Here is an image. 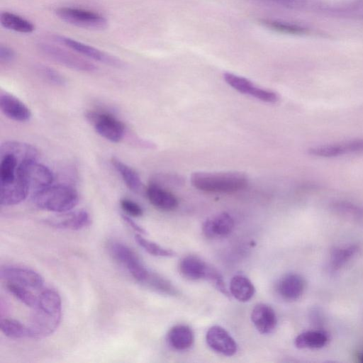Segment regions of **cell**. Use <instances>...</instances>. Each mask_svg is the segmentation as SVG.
I'll list each match as a JSON object with an SVG mask.
<instances>
[{"mask_svg":"<svg viewBox=\"0 0 363 363\" xmlns=\"http://www.w3.org/2000/svg\"><path fill=\"white\" fill-rule=\"evenodd\" d=\"M62 317V301L53 289H45L38 296V301L31 313L28 325L31 338H43L58 328Z\"/></svg>","mask_w":363,"mask_h":363,"instance_id":"1","label":"cell"},{"mask_svg":"<svg viewBox=\"0 0 363 363\" xmlns=\"http://www.w3.org/2000/svg\"><path fill=\"white\" fill-rule=\"evenodd\" d=\"M191 182L196 189L215 193H233L245 189L247 176L241 172H194Z\"/></svg>","mask_w":363,"mask_h":363,"instance_id":"2","label":"cell"},{"mask_svg":"<svg viewBox=\"0 0 363 363\" xmlns=\"http://www.w3.org/2000/svg\"><path fill=\"white\" fill-rule=\"evenodd\" d=\"M31 199L39 208L57 213L74 208L79 202V194L69 185L52 184L31 196Z\"/></svg>","mask_w":363,"mask_h":363,"instance_id":"3","label":"cell"},{"mask_svg":"<svg viewBox=\"0 0 363 363\" xmlns=\"http://www.w3.org/2000/svg\"><path fill=\"white\" fill-rule=\"evenodd\" d=\"M18 179L23 183L31 196L52 184V171L37 160H24L18 171Z\"/></svg>","mask_w":363,"mask_h":363,"instance_id":"4","label":"cell"},{"mask_svg":"<svg viewBox=\"0 0 363 363\" xmlns=\"http://www.w3.org/2000/svg\"><path fill=\"white\" fill-rule=\"evenodd\" d=\"M179 268L184 277L193 281L210 280L223 294L229 295L221 275L201 258L193 255L185 257L181 260Z\"/></svg>","mask_w":363,"mask_h":363,"instance_id":"5","label":"cell"},{"mask_svg":"<svg viewBox=\"0 0 363 363\" xmlns=\"http://www.w3.org/2000/svg\"><path fill=\"white\" fill-rule=\"evenodd\" d=\"M108 250L113 257L122 264L138 282L143 285L146 284L152 272L145 266L131 248L120 242L113 241L108 244Z\"/></svg>","mask_w":363,"mask_h":363,"instance_id":"6","label":"cell"},{"mask_svg":"<svg viewBox=\"0 0 363 363\" xmlns=\"http://www.w3.org/2000/svg\"><path fill=\"white\" fill-rule=\"evenodd\" d=\"M85 118L98 134L113 142H120L125 134V127L122 121L112 114L99 111H89Z\"/></svg>","mask_w":363,"mask_h":363,"instance_id":"7","label":"cell"},{"mask_svg":"<svg viewBox=\"0 0 363 363\" xmlns=\"http://www.w3.org/2000/svg\"><path fill=\"white\" fill-rule=\"evenodd\" d=\"M56 15L67 23L89 29L101 30L107 26L106 19L100 13L76 7H60Z\"/></svg>","mask_w":363,"mask_h":363,"instance_id":"8","label":"cell"},{"mask_svg":"<svg viewBox=\"0 0 363 363\" xmlns=\"http://www.w3.org/2000/svg\"><path fill=\"white\" fill-rule=\"evenodd\" d=\"M38 49L48 58L68 68L87 72L96 69L94 64L82 57L55 45L41 43Z\"/></svg>","mask_w":363,"mask_h":363,"instance_id":"9","label":"cell"},{"mask_svg":"<svg viewBox=\"0 0 363 363\" xmlns=\"http://www.w3.org/2000/svg\"><path fill=\"white\" fill-rule=\"evenodd\" d=\"M0 276L5 282L16 284L30 290H40L44 285V279L38 272L24 267L6 265L1 268Z\"/></svg>","mask_w":363,"mask_h":363,"instance_id":"10","label":"cell"},{"mask_svg":"<svg viewBox=\"0 0 363 363\" xmlns=\"http://www.w3.org/2000/svg\"><path fill=\"white\" fill-rule=\"evenodd\" d=\"M45 223L55 228L78 230L90 225L89 213L84 209L57 213L45 220Z\"/></svg>","mask_w":363,"mask_h":363,"instance_id":"11","label":"cell"},{"mask_svg":"<svg viewBox=\"0 0 363 363\" xmlns=\"http://www.w3.org/2000/svg\"><path fill=\"white\" fill-rule=\"evenodd\" d=\"M55 38L56 41L65 45L77 54L111 66H122V62L120 60L91 45L62 35H56Z\"/></svg>","mask_w":363,"mask_h":363,"instance_id":"12","label":"cell"},{"mask_svg":"<svg viewBox=\"0 0 363 363\" xmlns=\"http://www.w3.org/2000/svg\"><path fill=\"white\" fill-rule=\"evenodd\" d=\"M206 340L211 350L225 356H233L238 350L235 340L220 326L210 328L206 333Z\"/></svg>","mask_w":363,"mask_h":363,"instance_id":"13","label":"cell"},{"mask_svg":"<svg viewBox=\"0 0 363 363\" xmlns=\"http://www.w3.org/2000/svg\"><path fill=\"white\" fill-rule=\"evenodd\" d=\"M361 152H363V139L320 145L308 150L311 155L319 157H335Z\"/></svg>","mask_w":363,"mask_h":363,"instance_id":"14","label":"cell"},{"mask_svg":"<svg viewBox=\"0 0 363 363\" xmlns=\"http://www.w3.org/2000/svg\"><path fill=\"white\" fill-rule=\"evenodd\" d=\"M233 228V218L228 213L223 212L206 219L203 223L202 232L209 239H217L228 235Z\"/></svg>","mask_w":363,"mask_h":363,"instance_id":"15","label":"cell"},{"mask_svg":"<svg viewBox=\"0 0 363 363\" xmlns=\"http://www.w3.org/2000/svg\"><path fill=\"white\" fill-rule=\"evenodd\" d=\"M0 108L7 118L18 122L28 121L32 116L30 108L23 101L8 93L1 94Z\"/></svg>","mask_w":363,"mask_h":363,"instance_id":"16","label":"cell"},{"mask_svg":"<svg viewBox=\"0 0 363 363\" xmlns=\"http://www.w3.org/2000/svg\"><path fill=\"white\" fill-rule=\"evenodd\" d=\"M306 281L304 278L296 273L284 275L277 284V291L282 298L286 301H296L304 292Z\"/></svg>","mask_w":363,"mask_h":363,"instance_id":"17","label":"cell"},{"mask_svg":"<svg viewBox=\"0 0 363 363\" xmlns=\"http://www.w3.org/2000/svg\"><path fill=\"white\" fill-rule=\"evenodd\" d=\"M251 320L256 329L262 334L271 333L277 323L274 309L264 303H259L254 307L251 313Z\"/></svg>","mask_w":363,"mask_h":363,"instance_id":"18","label":"cell"},{"mask_svg":"<svg viewBox=\"0 0 363 363\" xmlns=\"http://www.w3.org/2000/svg\"><path fill=\"white\" fill-rule=\"evenodd\" d=\"M145 194L150 203L159 209L172 211L178 206L177 197L155 183H150L147 186Z\"/></svg>","mask_w":363,"mask_h":363,"instance_id":"19","label":"cell"},{"mask_svg":"<svg viewBox=\"0 0 363 363\" xmlns=\"http://www.w3.org/2000/svg\"><path fill=\"white\" fill-rule=\"evenodd\" d=\"M329 341L328 333L322 329L307 330L300 333L294 340V345L298 349H320Z\"/></svg>","mask_w":363,"mask_h":363,"instance_id":"20","label":"cell"},{"mask_svg":"<svg viewBox=\"0 0 363 363\" xmlns=\"http://www.w3.org/2000/svg\"><path fill=\"white\" fill-rule=\"evenodd\" d=\"M194 340V333L191 328L186 325H177L172 327L167 334L169 345L179 351L190 348Z\"/></svg>","mask_w":363,"mask_h":363,"instance_id":"21","label":"cell"},{"mask_svg":"<svg viewBox=\"0 0 363 363\" xmlns=\"http://www.w3.org/2000/svg\"><path fill=\"white\" fill-rule=\"evenodd\" d=\"M359 246L356 244L333 247L330 252V270L334 272L340 269L357 254Z\"/></svg>","mask_w":363,"mask_h":363,"instance_id":"22","label":"cell"},{"mask_svg":"<svg viewBox=\"0 0 363 363\" xmlns=\"http://www.w3.org/2000/svg\"><path fill=\"white\" fill-rule=\"evenodd\" d=\"M111 162L131 191L139 193L143 190V185L140 177L133 169L116 157H112Z\"/></svg>","mask_w":363,"mask_h":363,"instance_id":"23","label":"cell"},{"mask_svg":"<svg viewBox=\"0 0 363 363\" xmlns=\"http://www.w3.org/2000/svg\"><path fill=\"white\" fill-rule=\"evenodd\" d=\"M255 291L253 284L247 277L237 274L232 278L230 283V293L239 301H248L254 296Z\"/></svg>","mask_w":363,"mask_h":363,"instance_id":"24","label":"cell"},{"mask_svg":"<svg viewBox=\"0 0 363 363\" xmlns=\"http://www.w3.org/2000/svg\"><path fill=\"white\" fill-rule=\"evenodd\" d=\"M0 22L5 28L21 33H30L35 30L31 21L8 11L1 13Z\"/></svg>","mask_w":363,"mask_h":363,"instance_id":"25","label":"cell"},{"mask_svg":"<svg viewBox=\"0 0 363 363\" xmlns=\"http://www.w3.org/2000/svg\"><path fill=\"white\" fill-rule=\"evenodd\" d=\"M223 78L228 85L238 91L257 98L261 88L255 86L248 79L230 72L224 73Z\"/></svg>","mask_w":363,"mask_h":363,"instance_id":"26","label":"cell"},{"mask_svg":"<svg viewBox=\"0 0 363 363\" xmlns=\"http://www.w3.org/2000/svg\"><path fill=\"white\" fill-rule=\"evenodd\" d=\"M1 330L5 336L12 339L31 338L28 326L18 320L12 318L1 319Z\"/></svg>","mask_w":363,"mask_h":363,"instance_id":"27","label":"cell"},{"mask_svg":"<svg viewBox=\"0 0 363 363\" xmlns=\"http://www.w3.org/2000/svg\"><path fill=\"white\" fill-rule=\"evenodd\" d=\"M5 283L7 290L22 303L31 308L35 306L38 296H35L30 289L13 283Z\"/></svg>","mask_w":363,"mask_h":363,"instance_id":"28","label":"cell"},{"mask_svg":"<svg viewBox=\"0 0 363 363\" xmlns=\"http://www.w3.org/2000/svg\"><path fill=\"white\" fill-rule=\"evenodd\" d=\"M135 240L149 254L157 257H170L175 255L171 249L163 247L158 244L143 238L141 234L135 235Z\"/></svg>","mask_w":363,"mask_h":363,"instance_id":"29","label":"cell"},{"mask_svg":"<svg viewBox=\"0 0 363 363\" xmlns=\"http://www.w3.org/2000/svg\"><path fill=\"white\" fill-rule=\"evenodd\" d=\"M331 207L341 215L356 219H363V206L348 201H337L332 203Z\"/></svg>","mask_w":363,"mask_h":363,"instance_id":"30","label":"cell"},{"mask_svg":"<svg viewBox=\"0 0 363 363\" xmlns=\"http://www.w3.org/2000/svg\"><path fill=\"white\" fill-rule=\"evenodd\" d=\"M261 23L269 29L279 33L301 34L305 32L304 28L296 25L271 19H262Z\"/></svg>","mask_w":363,"mask_h":363,"instance_id":"31","label":"cell"},{"mask_svg":"<svg viewBox=\"0 0 363 363\" xmlns=\"http://www.w3.org/2000/svg\"><path fill=\"white\" fill-rule=\"evenodd\" d=\"M37 70L43 78L52 84L64 86L67 82L65 77L52 67L39 65Z\"/></svg>","mask_w":363,"mask_h":363,"instance_id":"32","label":"cell"},{"mask_svg":"<svg viewBox=\"0 0 363 363\" xmlns=\"http://www.w3.org/2000/svg\"><path fill=\"white\" fill-rule=\"evenodd\" d=\"M120 205L122 209L130 216L140 217L143 214L140 206L128 199H122L120 201Z\"/></svg>","mask_w":363,"mask_h":363,"instance_id":"33","label":"cell"},{"mask_svg":"<svg viewBox=\"0 0 363 363\" xmlns=\"http://www.w3.org/2000/svg\"><path fill=\"white\" fill-rule=\"evenodd\" d=\"M15 58V52L7 45L0 46V61L3 63H9Z\"/></svg>","mask_w":363,"mask_h":363,"instance_id":"34","label":"cell"},{"mask_svg":"<svg viewBox=\"0 0 363 363\" xmlns=\"http://www.w3.org/2000/svg\"><path fill=\"white\" fill-rule=\"evenodd\" d=\"M309 318L313 325L319 327L323 324L324 315L320 308L315 307L310 311Z\"/></svg>","mask_w":363,"mask_h":363,"instance_id":"35","label":"cell"},{"mask_svg":"<svg viewBox=\"0 0 363 363\" xmlns=\"http://www.w3.org/2000/svg\"><path fill=\"white\" fill-rule=\"evenodd\" d=\"M122 218L135 232L142 235L146 234V231L140 225L135 223L130 217L126 215H122Z\"/></svg>","mask_w":363,"mask_h":363,"instance_id":"36","label":"cell"},{"mask_svg":"<svg viewBox=\"0 0 363 363\" xmlns=\"http://www.w3.org/2000/svg\"><path fill=\"white\" fill-rule=\"evenodd\" d=\"M354 357L357 362L363 363V350L357 351Z\"/></svg>","mask_w":363,"mask_h":363,"instance_id":"37","label":"cell"}]
</instances>
